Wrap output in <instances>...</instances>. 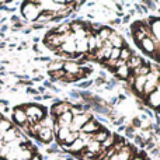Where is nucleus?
Masks as SVG:
<instances>
[{
  "label": "nucleus",
  "instance_id": "1",
  "mask_svg": "<svg viewBox=\"0 0 160 160\" xmlns=\"http://www.w3.org/2000/svg\"><path fill=\"white\" fill-rule=\"evenodd\" d=\"M38 6V2H32V3H24V7H22V16L28 20H37L39 16V7H35Z\"/></svg>",
  "mask_w": 160,
  "mask_h": 160
},
{
  "label": "nucleus",
  "instance_id": "2",
  "mask_svg": "<svg viewBox=\"0 0 160 160\" xmlns=\"http://www.w3.org/2000/svg\"><path fill=\"white\" fill-rule=\"evenodd\" d=\"M63 41H65V35H59V34H56L55 31L49 32L47 35V38H45V44H47V47L52 48V49L61 47V45L63 44Z\"/></svg>",
  "mask_w": 160,
  "mask_h": 160
},
{
  "label": "nucleus",
  "instance_id": "3",
  "mask_svg": "<svg viewBox=\"0 0 160 160\" xmlns=\"http://www.w3.org/2000/svg\"><path fill=\"white\" fill-rule=\"evenodd\" d=\"M91 119V117L88 115V114H82V115H76L73 117L72 119V124H70L69 129L73 131V132H79L80 128L83 127V125L86 124V122H88Z\"/></svg>",
  "mask_w": 160,
  "mask_h": 160
},
{
  "label": "nucleus",
  "instance_id": "4",
  "mask_svg": "<svg viewBox=\"0 0 160 160\" xmlns=\"http://www.w3.org/2000/svg\"><path fill=\"white\" fill-rule=\"evenodd\" d=\"M100 129H101V128H100L98 122H97V121H93V119H90V121L86 122V124L83 125L82 128H80L79 132H82V133H87V135H93L94 132H98Z\"/></svg>",
  "mask_w": 160,
  "mask_h": 160
},
{
  "label": "nucleus",
  "instance_id": "5",
  "mask_svg": "<svg viewBox=\"0 0 160 160\" xmlns=\"http://www.w3.org/2000/svg\"><path fill=\"white\" fill-rule=\"evenodd\" d=\"M37 138L39 139V141H42L44 143H49V142H52L53 139V133H52V129L51 128H42L38 131V133H37Z\"/></svg>",
  "mask_w": 160,
  "mask_h": 160
},
{
  "label": "nucleus",
  "instance_id": "6",
  "mask_svg": "<svg viewBox=\"0 0 160 160\" xmlns=\"http://www.w3.org/2000/svg\"><path fill=\"white\" fill-rule=\"evenodd\" d=\"M70 108H72V105L68 104V102H58V104H55L51 108V112H52V115H55L56 118H58V117L62 115L63 112L70 111Z\"/></svg>",
  "mask_w": 160,
  "mask_h": 160
},
{
  "label": "nucleus",
  "instance_id": "7",
  "mask_svg": "<svg viewBox=\"0 0 160 160\" xmlns=\"http://www.w3.org/2000/svg\"><path fill=\"white\" fill-rule=\"evenodd\" d=\"M13 118H14V122L17 125H20V127L27 124V115H25L24 110L21 107H16V110L13 112Z\"/></svg>",
  "mask_w": 160,
  "mask_h": 160
},
{
  "label": "nucleus",
  "instance_id": "8",
  "mask_svg": "<svg viewBox=\"0 0 160 160\" xmlns=\"http://www.w3.org/2000/svg\"><path fill=\"white\" fill-rule=\"evenodd\" d=\"M73 115L68 111V112H63L62 115L58 117V119H55V122L59 125V128H69L70 124H72Z\"/></svg>",
  "mask_w": 160,
  "mask_h": 160
},
{
  "label": "nucleus",
  "instance_id": "9",
  "mask_svg": "<svg viewBox=\"0 0 160 160\" xmlns=\"http://www.w3.org/2000/svg\"><path fill=\"white\" fill-rule=\"evenodd\" d=\"M62 47V51L65 52V55L66 56H72L73 58V53L76 52V42H75V39H65L63 41V44L61 45Z\"/></svg>",
  "mask_w": 160,
  "mask_h": 160
},
{
  "label": "nucleus",
  "instance_id": "10",
  "mask_svg": "<svg viewBox=\"0 0 160 160\" xmlns=\"http://www.w3.org/2000/svg\"><path fill=\"white\" fill-rule=\"evenodd\" d=\"M18 135H20L18 129H16V128H10V129H8L7 132L3 133V139H2V142H3V143H10V142L16 141L17 136H18Z\"/></svg>",
  "mask_w": 160,
  "mask_h": 160
},
{
  "label": "nucleus",
  "instance_id": "11",
  "mask_svg": "<svg viewBox=\"0 0 160 160\" xmlns=\"http://www.w3.org/2000/svg\"><path fill=\"white\" fill-rule=\"evenodd\" d=\"M146 76H138V78H135V83H133V88H135V91L138 94L143 93V86L145 83H146Z\"/></svg>",
  "mask_w": 160,
  "mask_h": 160
},
{
  "label": "nucleus",
  "instance_id": "12",
  "mask_svg": "<svg viewBox=\"0 0 160 160\" xmlns=\"http://www.w3.org/2000/svg\"><path fill=\"white\" fill-rule=\"evenodd\" d=\"M63 70L70 75H76L80 70V65L75 63V62H66V63H63Z\"/></svg>",
  "mask_w": 160,
  "mask_h": 160
},
{
  "label": "nucleus",
  "instance_id": "13",
  "mask_svg": "<svg viewBox=\"0 0 160 160\" xmlns=\"http://www.w3.org/2000/svg\"><path fill=\"white\" fill-rule=\"evenodd\" d=\"M142 65H143V61H142L139 56H131L127 66L129 68V70H135V69H138L139 66H142Z\"/></svg>",
  "mask_w": 160,
  "mask_h": 160
},
{
  "label": "nucleus",
  "instance_id": "14",
  "mask_svg": "<svg viewBox=\"0 0 160 160\" xmlns=\"http://www.w3.org/2000/svg\"><path fill=\"white\" fill-rule=\"evenodd\" d=\"M139 47H141L146 53H152L153 49H155V45H153L152 39H149V38H145L143 41L139 44Z\"/></svg>",
  "mask_w": 160,
  "mask_h": 160
},
{
  "label": "nucleus",
  "instance_id": "15",
  "mask_svg": "<svg viewBox=\"0 0 160 160\" xmlns=\"http://www.w3.org/2000/svg\"><path fill=\"white\" fill-rule=\"evenodd\" d=\"M129 73H131V70H129V68H128L127 65H122V66L117 68V70H115V75L118 76L119 79H128Z\"/></svg>",
  "mask_w": 160,
  "mask_h": 160
},
{
  "label": "nucleus",
  "instance_id": "16",
  "mask_svg": "<svg viewBox=\"0 0 160 160\" xmlns=\"http://www.w3.org/2000/svg\"><path fill=\"white\" fill-rule=\"evenodd\" d=\"M84 146H86V143L82 141V139H76V141L70 145L69 149L72 150L73 153H82L83 152V148H84Z\"/></svg>",
  "mask_w": 160,
  "mask_h": 160
},
{
  "label": "nucleus",
  "instance_id": "17",
  "mask_svg": "<svg viewBox=\"0 0 160 160\" xmlns=\"http://www.w3.org/2000/svg\"><path fill=\"white\" fill-rule=\"evenodd\" d=\"M76 52H87L88 51V47H87V39H76Z\"/></svg>",
  "mask_w": 160,
  "mask_h": 160
},
{
  "label": "nucleus",
  "instance_id": "18",
  "mask_svg": "<svg viewBox=\"0 0 160 160\" xmlns=\"http://www.w3.org/2000/svg\"><path fill=\"white\" fill-rule=\"evenodd\" d=\"M111 34H112L111 28H108V27H101V28L98 30V34H97V35L100 37V39H102V41H107V39L110 38Z\"/></svg>",
  "mask_w": 160,
  "mask_h": 160
},
{
  "label": "nucleus",
  "instance_id": "19",
  "mask_svg": "<svg viewBox=\"0 0 160 160\" xmlns=\"http://www.w3.org/2000/svg\"><path fill=\"white\" fill-rule=\"evenodd\" d=\"M55 18V14L53 13H51L49 10H45V11H41L39 13V16H38V21H41V22H44V21H48V20H53Z\"/></svg>",
  "mask_w": 160,
  "mask_h": 160
},
{
  "label": "nucleus",
  "instance_id": "20",
  "mask_svg": "<svg viewBox=\"0 0 160 160\" xmlns=\"http://www.w3.org/2000/svg\"><path fill=\"white\" fill-rule=\"evenodd\" d=\"M131 56H132V52H131L129 48H127V47L121 48V51H119V59L122 62H128Z\"/></svg>",
  "mask_w": 160,
  "mask_h": 160
},
{
  "label": "nucleus",
  "instance_id": "21",
  "mask_svg": "<svg viewBox=\"0 0 160 160\" xmlns=\"http://www.w3.org/2000/svg\"><path fill=\"white\" fill-rule=\"evenodd\" d=\"M100 150H101V143H98V142L91 141L87 143V152H91V153H94V155H97V152H100Z\"/></svg>",
  "mask_w": 160,
  "mask_h": 160
},
{
  "label": "nucleus",
  "instance_id": "22",
  "mask_svg": "<svg viewBox=\"0 0 160 160\" xmlns=\"http://www.w3.org/2000/svg\"><path fill=\"white\" fill-rule=\"evenodd\" d=\"M108 136H110V133H108L107 131H105V129H100L98 132L94 135V141L98 142V143H102V142H104Z\"/></svg>",
  "mask_w": 160,
  "mask_h": 160
},
{
  "label": "nucleus",
  "instance_id": "23",
  "mask_svg": "<svg viewBox=\"0 0 160 160\" xmlns=\"http://www.w3.org/2000/svg\"><path fill=\"white\" fill-rule=\"evenodd\" d=\"M70 133V129L69 128H59V131L56 132V136L61 142H65V139L68 138V135Z\"/></svg>",
  "mask_w": 160,
  "mask_h": 160
},
{
  "label": "nucleus",
  "instance_id": "24",
  "mask_svg": "<svg viewBox=\"0 0 160 160\" xmlns=\"http://www.w3.org/2000/svg\"><path fill=\"white\" fill-rule=\"evenodd\" d=\"M10 128H13V125H11V122L10 121H7V119H0V133H4V132H7Z\"/></svg>",
  "mask_w": 160,
  "mask_h": 160
},
{
  "label": "nucleus",
  "instance_id": "25",
  "mask_svg": "<svg viewBox=\"0 0 160 160\" xmlns=\"http://www.w3.org/2000/svg\"><path fill=\"white\" fill-rule=\"evenodd\" d=\"M76 139H79V132H70L69 135H68V138L65 139L63 143L65 145H69V146H70V145H72Z\"/></svg>",
  "mask_w": 160,
  "mask_h": 160
},
{
  "label": "nucleus",
  "instance_id": "26",
  "mask_svg": "<svg viewBox=\"0 0 160 160\" xmlns=\"http://www.w3.org/2000/svg\"><path fill=\"white\" fill-rule=\"evenodd\" d=\"M49 72H56V70H62L63 69V62H53V63L48 65Z\"/></svg>",
  "mask_w": 160,
  "mask_h": 160
},
{
  "label": "nucleus",
  "instance_id": "27",
  "mask_svg": "<svg viewBox=\"0 0 160 160\" xmlns=\"http://www.w3.org/2000/svg\"><path fill=\"white\" fill-rule=\"evenodd\" d=\"M114 141H115V139H114L112 136H108V138L101 143V149H111V148L114 146V143H115Z\"/></svg>",
  "mask_w": 160,
  "mask_h": 160
},
{
  "label": "nucleus",
  "instance_id": "28",
  "mask_svg": "<svg viewBox=\"0 0 160 160\" xmlns=\"http://www.w3.org/2000/svg\"><path fill=\"white\" fill-rule=\"evenodd\" d=\"M49 75H51V79L52 80H58V79H63L65 75H66V72L62 69V70H56V72H51Z\"/></svg>",
  "mask_w": 160,
  "mask_h": 160
},
{
  "label": "nucleus",
  "instance_id": "29",
  "mask_svg": "<svg viewBox=\"0 0 160 160\" xmlns=\"http://www.w3.org/2000/svg\"><path fill=\"white\" fill-rule=\"evenodd\" d=\"M153 35L158 39H160V20H155L153 21Z\"/></svg>",
  "mask_w": 160,
  "mask_h": 160
},
{
  "label": "nucleus",
  "instance_id": "30",
  "mask_svg": "<svg viewBox=\"0 0 160 160\" xmlns=\"http://www.w3.org/2000/svg\"><path fill=\"white\" fill-rule=\"evenodd\" d=\"M69 30H70V24H63V25H61V27H59L55 32L59 34V35H62V34H66Z\"/></svg>",
  "mask_w": 160,
  "mask_h": 160
},
{
  "label": "nucleus",
  "instance_id": "31",
  "mask_svg": "<svg viewBox=\"0 0 160 160\" xmlns=\"http://www.w3.org/2000/svg\"><path fill=\"white\" fill-rule=\"evenodd\" d=\"M119 51L121 49H118V48H112V49H111V55H110L111 61H118L119 59Z\"/></svg>",
  "mask_w": 160,
  "mask_h": 160
},
{
  "label": "nucleus",
  "instance_id": "32",
  "mask_svg": "<svg viewBox=\"0 0 160 160\" xmlns=\"http://www.w3.org/2000/svg\"><path fill=\"white\" fill-rule=\"evenodd\" d=\"M90 84H91V82H86V83H82V84H80V87H82V88H87Z\"/></svg>",
  "mask_w": 160,
  "mask_h": 160
},
{
  "label": "nucleus",
  "instance_id": "33",
  "mask_svg": "<svg viewBox=\"0 0 160 160\" xmlns=\"http://www.w3.org/2000/svg\"><path fill=\"white\" fill-rule=\"evenodd\" d=\"M31 160H42V159L39 158V155H34L32 158H31Z\"/></svg>",
  "mask_w": 160,
  "mask_h": 160
},
{
  "label": "nucleus",
  "instance_id": "34",
  "mask_svg": "<svg viewBox=\"0 0 160 160\" xmlns=\"http://www.w3.org/2000/svg\"><path fill=\"white\" fill-rule=\"evenodd\" d=\"M28 93H31V94H37L38 91L37 90H34V88H28Z\"/></svg>",
  "mask_w": 160,
  "mask_h": 160
},
{
  "label": "nucleus",
  "instance_id": "35",
  "mask_svg": "<svg viewBox=\"0 0 160 160\" xmlns=\"http://www.w3.org/2000/svg\"><path fill=\"white\" fill-rule=\"evenodd\" d=\"M133 160H145V159H142V158H139V156H138V158H135Z\"/></svg>",
  "mask_w": 160,
  "mask_h": 160
},
{
  "label": "nucleus",
  "instance_id": "36",
  "mask_svg": "<svg viewBox=\"0 0 160 160\" xmlns=\"http://www.w3.org/2000/svg\"><path fill=\"white\" fill-rule=\"evenodd\" d=\"M0 119H3V115H2V114H0Z\"/></svg>",
  "mask_w": 160,
  "mask_h": 160
},
{
  "label": "nucleus",
  "instance_id": "37",
  "mask_svg": "<svg viewBox=\"0 0 160 160\" xmlns=\"http://www.w3.org/2000/svg\"><path fill=\"white\" fill-rule=\"evenodd\" d=\"M0 160H6V159H0Z\"/></svg>",
  "mask_w": 160,
  "mask_h": 160
},
{
  "label": "nucleus",
  "instance_id": "38",
  "mask_svg": "<svg viewBox=\"0 0 160 160\" xmlns=\"http://www.w3.org/2000/svg\"><path fill=\"white\" fill-rule=\"evenodd\" d=\"M6 160H7V159H6Z\"/></svg>",
  "mask_w": 160,
  "mask_h": 160
}]
</instances>
